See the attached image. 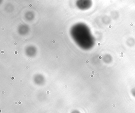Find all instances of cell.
I'll use <instances>...</instances> for the list:
<instances>
[{"instance_id":"6da1fadb","label":"cell","mask_w":135,"mask_h":113,"mask_svg":"<svg viewBox=\"0 0 135 113\" xmlns=\"http://www.w3.org/2000/svg\"><path fill=\"white\" fill-rule=\"evenodd\" d=\"M131 94L132 95V96L135 98V88H134L132 90Z\"/></svg>"},{"instance_id":"7a4b0ae2","label":"cell","mask_w":135,"mask_h":113,"mask_svg":"<svg viewBox=\"0 0 135 113\" xmlns=\"http://www.w3.org/2000/svg\"><path fill=\"white\" fill-rule=\"evenodd\" d=\"M18 51H14V54H18Z\"/></svg>"},{"instance_id":"3957f363","label":"cell","mask_w":135,"mask_h":113,"mask_svg":"<svg viewBox=\"0 0 135 113\" xmlns=\"http://www.w3.org/2000/svg\"><path fill=\"white\" fill-rule=\"evenodd\" d=\"M4 51H3V50H2V51H1V53H2V54H4Z\"/></svg>"},{"instance_id":"277c9868","label":"cell","mask_w":135,"mask_h":113,"mask_svg":"<svg viewBox=\"0 0 135 113\" xmlns=\"http://www.w3.org/2000/svg\"><path fill=\"white\" fill-rule=\"evenodd\" d=\"M52 43H53V44H54V43H55V42H56V41H55V40H53L52 41Z\"/></svg>"},{"instance_id":"5b68a950","label":"cell","mask_w":135,"mask_h":113,"mask_svg":"<svg viewBox=\"0 0 135 113\" xmlns=\"http://www.w3.org/2000/svg\"><path fill=\"white\" fill-rule=\"evenodd\" d=\"M32 6H33V5H32V4H29V7H32Z\"/></svg>"},{"instance_id":"8992f818","label":"cell","mask_w":135,"mask_h":113,"mask_svg":"<svg viewBox=\"0 0 135 113\" xmlns=\"http://www.w3.org/2000/svg\"><path fill=\"white\" fill-rule=\"evenodd\" d=\"M17 44H17V42H14V45H15V46H16V45H17Z\"/></svg>"},{"instance_id":"52a82bcc","label":"cell","mask_w":135,"mask_h":113,"mask_svg":"<svg viewBox=\"0 0 135 113\" xmlns=\"http://www.w3.org/2000/svg\"><path fill=\"white\" fill-rule=\"evenodd\" d=\"M11 79L12 80H14V77H12V78H11Z\"/></svg>"},{"instance_id":"ba28073f","label":"cell","mask_w":135,"mask_h":113,"mask_svg":"<svg viewBox=\"0 0 135 113\" xmlns=\"http://www.w3.org/2000/svg\"><path fill=\"white\" fill-rule=\"evenodd\" d=\"M22 39H23V40H26V39H25V38L24 37H23V38H22Z\"/></svg>"},{"instance_id":"9c48e42d","label":"cell","mask_w":135,"mask_h":113,"mask_svg":"<svg viewBox=\"0 0 135 113\" xmlns=\"http://www.w3.org/2000/svg\"><path fill=\"white\" fill-rule=\"evenodd\" d=\"M60 34H63V32H60Z\"/></svg>"},{"instance_id":"30bf717a","label":"cell","mask_w":135,"mask_h":113,"mask_svg":"<svg viewBox=\"0 0 135 113\" xmlns=\"http://www.w3.org/2000/svg\"><path fill=\"white\" fill-rule=\"evenodd\" d=\"M58 57H59V56L58 55H56V58H58Z\"/></svg>"},{"instance_id":"8fae6325","label":"cell","mask_w":135,"mask_h":113,"mask_svg":"<svg viewBox=\"0 0 135 113\" xmlns=\"http://www.w3.org/2000/svg\"><path fill=\"white\" fill-rule=\"evenodd\" d=\"M1 29L2 30V31H4V28H3V27H2V29Z\"/></svg>"},{"instance_id":"7c38bea8","label":"cell","mask_w":135,"mask_h":113,"mask_svg":"<svg viewBox=\"0 0 135 113\" xmlns=\"http://www.w3.org/2000/svg\"><path fill=\"white\" fill-rule=\"evenodd\" d=\"M28 61H30L31 60V59L30 58H29L28 59Z\"/></svg>"},{"instance_id":"4fadbf2b","label":"cell","mask_w":135,"mask_h":113,"mask_svg":"<svg viewBox=\"0 0 135 113\" xmlns=\"http://www.w3.org/2000/svg\"><path fill=\"white\" fill-rule=\"evenodd\" d=\"M26 68H27V69H28V68H29V67L28 66H27L26 67Z\"/></svg>"},{"instance_id":"5bb4252c","label":"cell","mask_w":135,"mask_h":113,"mask_svg":"<svg viewBox=\"0 0 135 113\" xmlns=\"http://www.w3.org/2000/svg\"><path fill=\"white\" fill-rule=\"evenodd\" d=\"M25 41H26V42H27V39H26V40H25Z\"/></svg>"},{"instance_id":"9a60e30c","label":"cell","mask_w":135,"mask_h":113,"mask_svg":"<svg viewBox=\"0 0 135 113\" xmlns=\"http://www.w3.org/2000/svg\"><path fill=\"white\" fill-rule=\"evenodd\" d=\"M88 61H86V63H88Z\"/></svg>"},{"instance_id":"2e32d148","label":"cell","mask_w":135,"mask_h":113,"mask_svg":"<svg viewBox=\"0 0 135 113\" xmlns=\"http://www.w3.org/2000/svg\"><path fill=\"white\" fill-rule=\"evenodd\" d=\"M67 16H68V13H67Z\"/></svg>"}]
</instances>
